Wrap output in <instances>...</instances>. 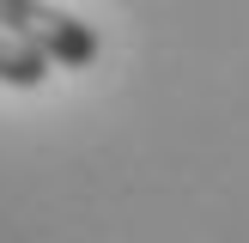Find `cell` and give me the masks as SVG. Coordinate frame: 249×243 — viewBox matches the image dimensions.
<instances>
[{"label":"cell","mask_w":249,"mask_h":243,"mask_svg":"<svg viewBox=\"0 0 249 243\" xmlns=\"http://www.w3.org/2000/svg\"><path fill=\"white\" fill-rule=\"evenodd\" d=\"M49 79V61L36 55V49H24L18 36L0 31V85H18V91H36V85Z\"/></svg>","instance_id":"2"},{"label":"cell","mask_w":249,"mask_h":243,"mask_svg":"<svg viewBox=\"0 0 249 243\" xmlns=\"http://www.w3.org/2000/svg\"><path fill=\"white\" fill-rule=\"evenodd\" d=\"M0 31L36 49L49 67H91L97 61V31L49 0H0Z\"/></svg>","instance_id":"1"}]
</instances>
